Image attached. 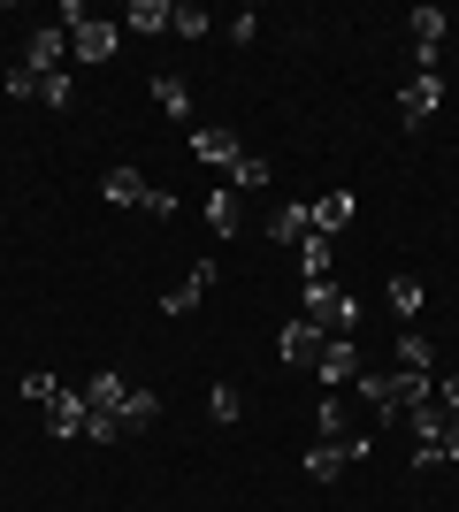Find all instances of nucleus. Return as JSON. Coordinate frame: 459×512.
<instances>
[{"label":"nucleus","mask_w":459,"mask_h":512,"mask_svg":"<svg viewBox=\"0 0 459 512\" xmlns=\"http://www.w3.org/2000/svg\"><path fill=\"white\" fill-rule=\"evenodd\" d=\"M69 54H77V62H115V54H123V23L85 16L77 31H69Z\"/></svg>","instance_id":"4"},{"label":"nucleus","mask_w":459,"mask_h":512,"mask_svg":"<svg viewBox=\"0 0 459 512\" xmlns=\"http://www.w3.org/2000/svg\"><path fill=\"white\" fill-rule=\"evenodd\" d=\"M146 92H153V107H169V115H192V85H184V77H169V69H161V77H146Z\"/></svg>","instance_id":"18"},{"label":"nucleus","mask_w":459,"mask_h":512,"mask_svg":"<svg viewBox=\"0 0 459 512\" xmlns=\"http://www.w3.org/2000/svg\"><path fill=\"white\" fill-rule=\"evenodd\" d=\"M414 46H444V8H414Z\"/></svg>","instance_id":"26"},{"label":"nucleus","mask_w":459,"mask_h":512,"mask_svg":"<svg viewBox=\"0 0 459 512\" xmlns=\"http://www.w3.org/2000/svg\"><path fill=\"white\" fill-rule=\"evenodd\" d=\"M322 337H360V299L337 291V283H306V306H299Z\"/></svg>","instance_id":"1"},{"label":"nucleus","mask_w":459,"mask_h":512,"mask_svg":"<svg viewBox=\"0 0 459 512\" xmlns=\"http://www.w3.org/2000/svg\"><path fill=\"white\" fill-rule=\"evenodd\" d=\"M322 329H314V321H306V314H291L284 321V337H276V360H284V367H306V375H314V367H322Z\"/></svg>","instance_id":"2"},{"label":"nucleus","mask_w":459,"mask_h":512,"mask_svg":"<svg viewBox=\"0 0 459 512\" xmlns=\"http://www.w3.org/2000/svg\"><path fill=\"white\" fill-rule=\"evenodd\" d=\"M169 16H176L169 0H131V8H123V31H146L153 39V31H169Z\"/></svg>","instance_id":"17"},{"label":"nucleus","mask_w":459,"mask_h":512,"mask_svg":"<svg viewBox=\"0 0 459 512\" xmlns=\"http://www.w3.org/2000/svg\"><path fill=\"white\" fill-rule=\"evenodd\" d=\"M207 291H215V260H192V268H184V283H169V291H161V314H199V299H207Z\"/></svg>","instance_id":"5"},{"label":"nucleus","mask_w":459,"mask_h":512,"mask_svg":"<svg viewBox=\"0 0 459 512\" xmlns=\"http://www.w3.org/2000/svg\"><path fill=\"white\" fill-rule=\"evenodd\" d=\"M444 107V77H414V85H398V123L406 130H429Z\"/></svg>","instance_id":"3"},{"label":"nucleus","mask_w":459,"mask_h":512,"mask_svg":"<svg viewBox=\"0 0 459 512\" xmlns=\"http://www.w3.org/2000/svg\"><path fill=\"white\" fill-rule=\"evenodd\" d=\"M391 306L406 314V329H414V321H421V306H429V291H421L414 276H391Z\"/></svg>","instance_id":"21"},{"label":"nucleus","mask_w":459,"mask_h":512,"mask_svg":"<svg viewBox=\"0 0 459 512\" xmlns=\"http://www.w3.org/2000/svg\"><path fill=\"white\" fill-rule=\"evenodd\" d=\"M345 467H352V451H345V444H314V451H306V482H322V490H329Z\"/></svg>","instance_id":"14"},{"label":"nucleus","mask_w":459,"mask_h":512,"mask_svg":"<svg viewBox=\"0 0 459 512\" xmlns=\"http://www.w3.org/2000/svg\"><path fill=\"white\" fill-rule=\"evenodd\" d=\"M46 428H54L62 444H77V436H85V428H92V413H85V390H62V398L46 406Z\"/></svg>","instance_id":"9"},{"label":"nucleus","mask_w":459,"mask_h":512,"mask_svg":"<svg viewBox=\"0 0 459 512\" xmlns=\"http://www.w3.org/2000/svg\"><path fill=\"white\" fill-rule=\"evenodd\" d=\"M23 398H31V406H54V398H62V383H54V375H46V367H39V375H23Z\"/></svg>","instance_id":"27"},{"label":"nucleus","mask_w":459,"mask_h":512,"mask_svg":"<svg viewBox=\"0 0 459 512\" xmlns=\"http://www.w3.org/2000/svg\"><path fill=\"white\" fill-rule=\"evenodd\" d=\"M268 237H276V245H306V237H314V207H276L268 214Z\"/></svg>","instance_id":"13"},{"label":"nucleus","mask_w":459,"mask_h":512,"mask_svg":"<svg viewBox=\"0 0 459 512\" xmlns=\"http://www.w3.org/2000/svg\"><path fill=\"white\" fill-rule=\"evenodd\" d=\"M169 31H176V39H207V31H215V16L184 0V8H176V16H169Z\"/></svg>","instance_id":"22"},{"label":"nucleus","mask_w":459,"mask_h":512,"mask_svg":"<svg viewBox=\"0 0 459 512\" xmlns=\"http://www.w3.org/2000/svg\"><path fill=\"white\" fill-rule=\"evenodd\" d=\"M0 92H8V100H39V92H46V77H39V69H8V77H0Z\"/></svg>","instance_id":"23"},{"label":"nucleus","mask_w":459,"mask_h":512,"mask_svg":"<svg viewBox=\"0 0 459 512\" xmlns=\"http://www.w3.org/2000/svg\"><path fill=\"white\" fill-rule=\"evenodd\" d=\"M398 367H406V375H437V352H429L421 329H398Z\"/></svg>","instance_id":"16"},{"label":"nucleus","mask_w":459,"mask_h":512,"mask_svg":"<svg viewBox=\"0 0 459 512\" xmlns=\"http://www.w3.org/2000/svg\"><path fill=\"white\" fill-rule=\"evenodd\" d=\"M276 184V169H268V153H238V169H230V192H268Z\"/></svg>","instance_id":"15"},{"label":"nucleus","mask_w":459,"mask_h":512,"mask_svg":"<svg viewBox=\"0 0 459 512\" xmlns=\"http://www.w3.org/2000/svg\"><path fill=\"white\" fill-rule=\"evenodd\" d=\"M207 413H215V421H222V428L238 421V413H245V398H238V383H215V390H207Z\"/></svg>","instance_id":"25"},{"label":"nucleus","mask_w":459,"mask_h":512,"mask_svg":"<svg viewBox=\"0 0 459 512\" xmlns=\"http://www.w3.org/2000/svg\"><path fill=\"white\" fill-rule=\"evenodd\" d=\"M230 39L253 46V39H261V16H253V8H245V16H230Z\"/></svg>","instance_id":"28"},{"label":"nucleus","mask_w":459,"mask_h":512,"mask_svg":"<svg viewBox=\"0 0 459 512\" xmlns=\"http://www.w3.org/2000/svg\"><path fill=\"white\" fill-rule=\"evenodd\" d=\"M437 406H444V413H459V375H437Z\"/></svg>","instance_id":"30"},{"label":"nucleus","mask_w":459,"mask_h":512,"mask_svg":"<svg viewBox=\"0 0 459 512\" xmlns=\"http://www.w3.org/2000/svg\"><path fill=\"white\" fill-rule=\"evenodd\" d=\"M146 192H153V184H146V176L131 169V161L100 176V199H108V207H138V214H146Z\"/></svg>","instance_id":"10"},{"label":"nucleus","mask_w":459,"mask_h":512,"mask_svg":"<svg viewBox=\"0 0 459 512\" xmlns=\"http://www.w3.org/2000/svg\"><path fill=\"white\" fill-rule=\"evenodd\" d=\"M345 398H322V413H314V428H322V444H345Z\"/></svg>","instance_id":"24"},{"label":"nucleus","mask_w":459,"mask_h":512,"mask_svg":"<svg viewBox=\"0 0 459 512\" xmlns=\"http://www.w3.org/2000/svg\"><path fill=\"white\" fill-rule=\"evenodd\" d=\"M62 62H69V31H62V23H46V31H31V46H23V69H39V77H54Z\"/></svg>","instance_id":"6"},{"label":"nucleus","mask_w":459,"mask_h":512,"mask_svg":"<svg viewBox=\"0 0 459 512\" xmlns=\"http://www.w3.org/2000/svg\"><path fill=\"white\" fill-rule=\"evenodd\" d=\"M69 92H77V85H69L62 69H54V77H46V92H39V100H46V107H69Z\"/></svg>","instance_id":"29"},{"label":"nucleus","mask_w":459,"mask_h":512,"mask_svg":"<svg viewBox=\"0 0 459 512\" xmlns=\"http://www.w3.org/2000/svg\"><path fill=\"white\" fill-rule=\"evenodd\" d=\"M444 459H459V413L444 421Z\"/></svg>","instance_id":"31"},{"label":"nucleus","mask_w":459,"mask_h":512,"mask_svg":"<svg viewBox=\"0 0 459 512\" xmlns=\"http://www.w3.org/2000/svg\"><path fill=\"white\" fill-rule=\"evenodd\" d=\"M153 421H161V398H153V390H131V398H123V436H146Z\"/></svg>","instance_id":"20"},{"label":"nucleus","mask_w":459,"mask_h":512,"mask_svg":"<svg viewBox=\"0 0 459 512\" xmlns=\"http://www.w3.org/2000/svg\"><path fill=\"white\" fill-rule=\"evenodd\" d=\"M314 375H322V383H360V337H329Z\"/></svg>","instance_id":"8"},{"label":"nucleus","mask_w":459,"mask_h":512,"mask_svg":"<svg viewBox=\"0 0 459 512\" xmlns=\"http://www.w3.org/2000/svg\"><path fill=\"white\" fill-rule=\"evenodd\" d=\"M352 214H360V199H352V192H322V199H314V230L337 237V230H352Z\"/></svg>","instance_id":"11"},{"label":"nucleus","mask_w":459,"mask_h":512,"mask_svg":"<svg viewBox=\"0 0 459 512\" xmlns=\"http://www.w3.org/2000/svg\"><path fill=\"white\" fill-rule=\"evenodd\" d=\"M329 268H337V237L314 230V237L299 245V276H306V283H329Z\"/></svg>","instance_id":"12"},{"label":"nucleus","mask_w":459,"mask_h":512,"mask_svg":"<svg viewBox=\"0 0 459 512\" xmlns=\"http://www.w3.org/2000/svg\"><path fill=\"white\" fill-rule=\"evenodd\" d=\"M192 153H199V161H207V169H222V176H230V169H238V138H230V130H222V123H199L192 130Z\"/></svg>","instance_id":"7"},{"label":"nucleus","mask_w":459,"mask_h":512,"mask_svg":"<svg viewBox=\"0 0 459 512\" xmlns=\"http://www.w3.org/2000/svg\"><path fill=\"white\" fill-rule=\"evenodd\" d=\"M238 222H245V207H238V192L222 184V192L207 199V230H215V237H238Z\"/></svg>","instance_id":"19"}]
</instances>
